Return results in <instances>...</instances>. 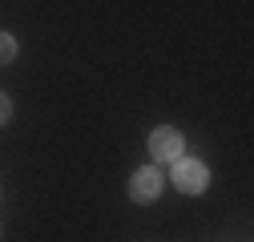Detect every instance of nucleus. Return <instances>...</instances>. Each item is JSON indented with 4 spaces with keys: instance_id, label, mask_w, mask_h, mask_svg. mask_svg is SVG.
<instances>
[{
    "instance_id": "nucleus-1",
    "label": "nucleus",
    "mask_w": 254,
    "mask_h": 242,
    "mask_svg": "<svg viewBox=\"0 0 254 242\" xmlns=\"http://www.w3.org/2000/svg\"><path fill=\"white\" fill-rule=\"evenodd\" d=\"M174 186H178L182 194H206L210 170H206L198 158H178V162H174Z\"/></svg>"
},
{
    "instance_id": "nucleus-2",
    "label": "nucleus",
    "mask_w": 254,
    "mask_h": 242,
    "mask_svg": "<svg viewBox=\"0 0 254 242\" xmlns=\"http://www.w3.org/2000/svg\"><path fill=\"white\" fill-rule=\"evenodd\" d=\"M182 133L174 129V125H157L153 133H149V158L153 162H178L182 158Z\"/></svg>"
},
{
    "instance_id": "nucleus-3",
    "label": "nucleus",
    "mask_w": 254,
    "mask_h": 242,
    "mask_svg": "<svg viewBox=\"0 0 254 242\" xmlns=\"http://www.w3.org/2000/svg\"><path fill=\"white\" fill-rule=\"evenodd\" d=\"M162 174H157V166H141V170H133V178H129V198L133 202H157V194H162Z\"/></svg>"
},
{
    "instance_id": "nucleus-4",
    "label": "nucleus",
    "mask_w": 254,
    "mask_h": 242,
    "mask_svg": "<svg viewBox=\"0 0 254 242\" xmlns=\"http://www.w3.org/2000/svg\"><path fill=\"white\" fill-rule=\"evenodd\" d=\"M16 60V41L8 33H0V65H12Z\"/></svg>"
},
{
    "instance_id": "nucleus-5",
    "label": "nucleus",
    "mask_w": 254,
    "mask_h": 242,
    "mask_svg": "<svg viewBox=\"0 0 254 242\" xmlns=\"http://www.w3.org/2000/svg\"><path fill=\"white\" fill-rule=\"evenodd\" d=\"M8 117H12V101H8L4 93H0V125H4V121H8Z\"/></svg>"
}]
</instances>
